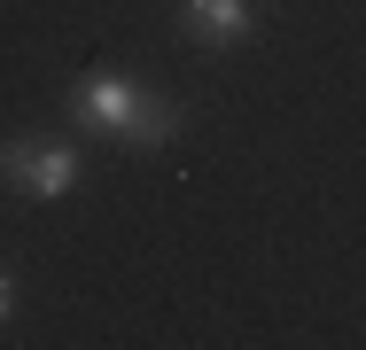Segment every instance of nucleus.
<instances>
[{
    "label": "nucleus",
    "instance_id": "5",
    "mask_svg": "<svg viewBox=\"0 0 366 350\" xmlns=\"http://www.w3.org/2000/svg\"><path fill=\"white\" fill-rule=\"evenodd\" d=\"M8 311H16V280L0 273V319H8Z\"/></svg>",
    "mask_w": 366,
    "mask_h": 350
},
{
    "label": "nucleus",
    "instance_id": "3",
    "mask_svg": "<svg viewBox=\"0 0 366 350\" xmlns=\"http://www.w3.org/2000/svg\"><path fill=\"white\" fill-rule=\"evenodd\" d=\"M179 24H187V39H203V47H234V39L257 31V8H249V0H179Z\"/></svg>",
    "mask_w": 366,
    "mask_h": 350
},
{
    "label": "nucleus",
    "instance_id": "4",
    "mask_svg": "<svg viewBox=\"0 0 366 350\" xmlns=\"http://www.w3.org/2000/svg\"><path fill=\"white\" fill-rule=\"evenodd\" d=\"M172 133H179V101H164V94L141 86V94H133V117H125L117 140H125V148H164Z\"/></svg>",
    "mask_w": 366,
    "mask_h": 350
},
{
    "label": "nucleus",
    "instance_id": "2",
    "mask_svg": "<svg viewBox=\"0 0 366 350\" xmlns=\"http://www.w3.org/2000/svg\"><path fill=\"white\" fill-rule=\"evenodd\" d=\"M133 94H141V86H133V78H117V70H86V78H78L71 86V109H78V125H86V133H125V117H133Z\"/></svg>",
    "mask_w": 366,
    "mask_h": 350
},
{
    "label": "nucleus",
    "instance_id": "1",
    "mask_svg": "<svg viewBox=\"0 0 366 350\" xmlns=\"http://www.w3.org/2000/svg\"><path fill=\"white\" fill-rule=\"evenodd\" d=\"M0 179L16 187V195H39V203H55V195H71L78 187V148L55 133H24L0 148Z\"/></svg>",
    "mask_w": 366,
    "mask_h": 350
}]
</instances>
